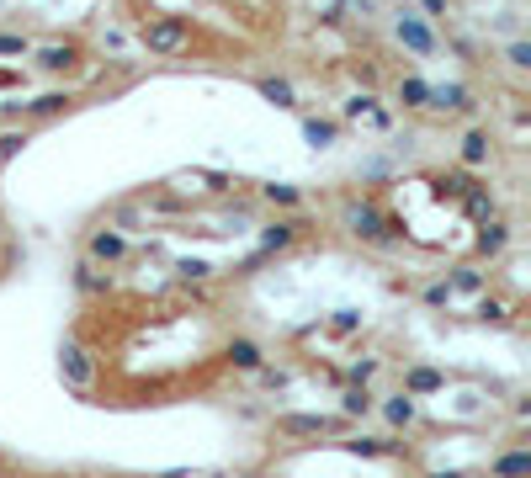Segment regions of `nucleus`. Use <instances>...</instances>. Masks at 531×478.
Instances as JSON below:
<instances>
[{"label": "nucleus", "instance_id": "24", "mask_svg": "<svg viewBox=\"0 0 531 478\" xmlns=\"http://www.w3.org/2000/svg\"><path fill=\"white\" fill-rule=\"evenodd\" d=\"M0 54H27V38H0Z\"/></svg>", "mask_w": 531, "mask_h": 478}, {"label": "nucleus", "instance_id": "2", "mask_svg": "<svg viewBox=\"0 0 531 478\" xmlns=\"http://www.w3.org/2000/svg\"><path fill=\"white\" fill-rule=\"evenodd\" d=\"M59 372L69 388H91V377H96V361H91V351L80 346V341H69L59 351Z\"/></svg>", "mask_w": 531, "mask_h": 478}, {"label": "nucleus", "instance_id": "11", "mask_svg": "<svg viewBox=\"0 0 531 478\" xmlns=\"http://www.w3.org/2000/svg\"><path fill=\"white\" fill-rule=\"evenodd\" d=\"M229 361H235L239 372H261V346H255V341H235V346H229Z\"/></svg>", "mask_w": 531, "mask_h": 478}, {"label": "nucleus", "instance_id": "21", "mask_svg": "<svg viewBox=\"0 0 531 478\" xmlns=\"http://www.w3.org/2000/svg\"><path fill=\"white\" fill-rule=\"evenodd\" d=\"M308 138L324 144V138H335V128H330V122H308Z\"/></svg>", "mask_w": 531, "mask_h": 478}, {"label": "nucleus", "instance_id": "23", "mask_svg": "<svg viewBox=\"0 0 531 478\" xmlns=\"http://www.w3.org/2000/svg\"><path fill=\"white\" fill-rule=\"evenodd\" d=\"M266 197H271V202H297L293 186H266Z\"/></svg>", "mask_w": 531, "mask_h": 478}, {"label": "nucleus", "instance_id": "4", "mask_svg": "<svg viewBox=\"0 0 531 478\" xmlns=\"http://www.w3.org/2000/svg\"><path fill=\"white\" fill-rule=\"evenodd\" d=\"M489 474H494V478H531V452H527V447L500 452V457L489 463Z\"/></svg>", "mask_w": 531, "mask_h": 478}, {"label": "nucleus", "instance_id": "3", "mask_svg": "<svg viewBox=\"0 0 531 478\" xmlns=\"http://www.w3.org/2000/svg\"><path fill=\"white\" fill-rule=\"evenodd\" d=\"M277 430H282V436H330L335 420H324V415H277Z\"/></svg>", "mask_w": 531, "mask_h": 478}, {"label": "nucleus", "instance_id": "5", "mask_svg": "<svg viewBox=\"0 0 531 478\" xmlns=\"http://www.w3.org/2000/svg\"><path fill=\"white\" fill-rule=\"evenodd\" d=\"M425 107H436V112H473V96H468V85H441V91H430Z\"/></svg>", "mask_w": 531, "mask_h": 478}, {"label": "nucleus", "instance_id": "6", "mask_svg": "<svg viewBox=\"0 0 531 478\" xmlns=\"http://www.w3.org/2000/svg\"><path fill=\"white\" fill-rule=\"evenodd\" d=\"M351 235H361V239H388V224L377 218V208H351Z\"/></svg>", "mask_w": 531, "mask_h": 478}, {"label": "nucleus", "instance_id": "16", "mask_svg": "<svg viewBox=\"0 0 531 478\" xmlns=\"http://www.w3.org/2000/svg\"><path fill=\"white\" fill-rule=\"evenodd\" d=\"M399 96H404V107H425V102H430V85H425V80H404Z\"/></svg>", "mask_w": 531, "mask_h": 478}, {"label": "nucleus", "instance_id": "9", "mask_svg": "<svg viewBox=\"0 0 531 478\" xmlns=\"http://www.w3.org/2000/svg\"><path fill=\"white\" fill-rule=\"evenodd\" d=\"M441 388V372H430V367H410L404 372V394H436Z\"/></svg>", "mask_w": 531, "mask_h": 478}, {"label": "nucleus", "instance_id": "12", "mask_svg": "<svg viewBox=\"0 0 531 478\" xmlns=\"http://www.w3.org/2000/svg\"><path fill=\"white\" fill-rule=\"evenodd\" d=\"M399 38L410 43L414 54H430V32H425V27H420L414 16H399Z\"/></svg>", "mask_w": 531, "mask_h": 478}, {"label": "nucleus", "instance_id": "25", "mask_svg": "<svg viewBox=\"0 0 531 478\" xmlns=\"http://www.w3.org/2000/svg\"><path fill=\"white\" fill-rule=\"evenodd\" d=\"M0 244H5V224H0Z\"/></svg>", "mask_w": 531, "mask_h": 478}, {"label": "nucleus", "instance_id": "7", "mask_svg": "<svg viewBox=\"0 0 531 478\" xmlns=\"http://www.w3.org/2000/svg\"><path fill=\"white\" fill-rule=\"evenodd\" d=\"M383 415H388V425H399V430H410L414 420H420V410H414V394H394V399L383 404Z\"/></svg>", "mask_w": 531, "mask_h": 478}, {"label": "nucleus", "instance_id": "13", "mask_svg": "<svg viewBox=\"0 0 531 478\" xmlns=\"http://www.w3.org/2000/svg\"><path fill=\"white\" fill-rule=\"evenodd\" d=\"M261 96L277 102V107H297V91L288 85V80H261Z\"/></svg>", "mask_w": 531, "mask_h": 478}, {"label": "nucleus", "instance_id": "22", "mask_svg": "<svg viewBox=\"0 0 531 478\" xmlns=\"http://www.w3.org/2000/svg\"><path fill=\"white\" fill-rule=\"evenodd\" d=\"M510 64H516V69H527V64H531V49H527V43H510Z\"/></svg>", "mask_w": 531, "mask_h": 478}, {"label": "nucleus", "instance_id": "18", "mask_svg": "<svg viewBox=\"0 0 531 478\" xmlns=\"http://www.w3.org/2000/svg\"><path fill=\"white\" fill-rule=\"evenodd\" d=\"M483 155H489V138H483V133H468V144H463V160H468V165H478Z\"/></svg>", "mask_w": 531, "mask_h": 478}, {"label": "nucleus", "instance_id": "17", "mask_svg": "<svg viewBox=\"0 0 531 478\" xmlns=\"http://www.w3.org/2000/svg\"><path fill=\"white\" fill-rule=\"evenodd\" d=\"M64 102H69V96H38V102L27 107V118H54V112L64 107Z\"/></svg>", "mask_w": 531, "mask_h": 478}, {"label": "nucleus", "instance_id": "15", "mask_svg": "<svg viewBox=\"0 0 531 478\" xmlns=\"http://www.w3.org/2000/svg\"><path fill=\"white\" fill-rule=\"evenodd\" d=\"M75 282H80V293H107V277L91 266V261H80V271H75Z\"/></svg>", "mask_w": 531, "mask_h": 478}, {"label": "nucleus", "instance_id": "10", "mask_svg": "<svg viewBox=\"0 0 531 478\" xmlns=\"http://www.w3.org/2000/svg\"><path fill=\"white\" fill-rule=\"evenodd\" d=\"M75 59H80V43H54V49H43V54H38L43 69H69Z\"/></svg>", "mask_w": 531, "mask_h": 478}, {"label": "nucleus", "instance_id": "20", "mask_svg": "<svg viewBox=\"0 0 531 478\" xmlns=\"http://www.w3.org/2000/svg\"><path fill=\"white\" fill-rule=\"evenodd\" d=\"M505 244V224H489V235H483V250H500Z\"/></svg>", "mask_w": 531, "mask_h": 478}, {"label": "nucleus", "instance_id": "1", "mask_svg": "<svg viewBox=\"0 0 531 478\" xmlns=\"http://www.w3.org/2000/svg\"><path fill=\"white\" fill-rule=\"evenodd\" d=\"M144 49H149L155 59L186 54V49H191V27H186L181 16H155V22H144Z\"/></svg>", "mask_w": 531, "mask_h": 478}, {"label": "nucleus", "instance_id": "19", "mask_svg": "<svg viewBox=\"0 0 531 478\" xmlns=\"http://www.w3.org/2000/svg\"><path fill=\"white\" fill-rule=\"evenodd\" d=\"M372 372H377V361H356V367H351V383H361V388H367V383H372Z\"/></svg>", "mask_w": 531, "mask_h": 478}, {"label": "nucleus", "instance_id": "14", "mask_svg": "<svg viewBox=\"0 0 531 478\" xmlns=\"http://www.w3.org/2000/svg\"><path fill=\"white\" fill-rule=\"evenodd\" d=\"M341 410H346V415H372V394L356 383V388H346V394H341Z\"/></svg>", "mask_w": 531, "mask_h": 478}, {"label": "nucleus", "instance_id": "8", "mask_svg": "<svg viewBox=\"0 0 531 478\" xmlns=\"http://www.w3.org/2000/svg\"><path fill=\"white\" fill-rule=\"evenodd\" d=\"M91 255H96V261H122V255H128V239L112 235V229H102V235L91 239Z\"/></svg>", "mask_w": 531, "mask_h": 478}]
</instances>
